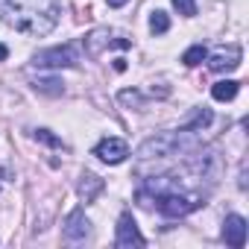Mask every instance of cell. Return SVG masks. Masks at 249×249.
Instances as JSON below:
<instances>
[{
	"label": "cell",
	"mask_w": 249,
	"mask_h": 249,
	"mask_svg": "<svg viewBox=\"0 0 249 249\" xmlns=\"http://www.w3.org/2000/svg\"><path fill=\"white\" fill-rule=\"evenodd\" d=\"M36 141H44L47 147H62V141H59L50 129H36Z\"/></svg>",
	"instance_id": "17"
},
{
	"label": "cell",
	"mask_w": 249,
	"mask_h": 249,
	"mask_svg": "<svg viewBox=\"0 0 249 249\" xmlns=\"http://www.w3.org/2000/svg\"><path fill=\"white\" fill-rule=\"evenodd\" d=\"M223 240H226L231 249L246 246V220H243L240 214H229V217H226V226H223Z\"/></svg>",
	"instance_id": "7"
},
{
	"label": "cell",
	"mask_w": 249,
	"mask_h": 249,
	"mask_svg": "<svg viewBox=\"0 0 249 249\" xmlns=\"http://www.w3.org/2000/svg\"><path fill=\"white\" fill-rule=\"evenodd\" d=\"M237 88H240V82H234V79H223V82H217V85L211 88V97L220 100V103H229V100L237 97Z\"/></svg>",
	"instance_id": "11"
},
{
	"label": "cell",
	"mask_w": 249,
	"mask_h": 249,
	"mask_svg": "<svg viewBox=\"0 0 249 249\" xmlns=\"http://www.w3.org/2000/svg\"><path fill=\"white\" fill-rule=\"evenodd\" d=\"M108 6H123V3H129V0H106Z\"/></svg>",
	"instance_id": "20"
},
{
	"label": "cell",
	"mask_w": 249,
	"mask_h": 249,
	"mask_svg": "<svg viewBox=\"0 0 249 249\" xmlns=\"http://www.w3.org/2000/svg\"><path fill=\"white\" fill-rule=\"evenodd\" d=\"M150 202H156V208L164 217H185L202 205V194H194L188 188H170V191L150 194ZM150 202H144V205H150Z\"/></svg>",
	"instance_id": "2"
},
{
	"label": "cell",
	"mask_w": 249,
	"mask_h": 249,
	"mask_svg": "<svg viewBox=\"0 0 249 249\" xmlns=\"http://www.w3.org/2000/svg\"><path fill=\"white\" fill-rule=\"evenodd\" d=\"M120 103H129V106H141V94H138V91H120Z\"/></svg>",
	"instance_id": "18"
},
{
	"label": "cell",
	"mask_w": 249,
	"mask_h": 249,
	"mask_svg": "<svg viewBox=\"0 0 249 249\" xmlns=\"http://www.w3.org/2000/svg\"><path fill=\"white\" fill-rule=\"evenodd\" d=\"M237 65H240V47H237V44H231V47H226V50H217V53L208 59V68H211L214 73L234 71Z\"/></svg>",
	"instance_id": "8"
},
{
	"label": "cell",
	"mask_w": 249,
	"mask_h": 249,
	"mask_svg": "<svg viewBox=\"0 0 249 249\" xmlns=\"http://www.w3.org/2000/svg\"><path fill=\"white\" fill-rule=\"evenodd\" d=\"M106 188V182L97 176V173H82V182H79V199L88 205L100 196V191Z\"/></svg>",
	"instance_id": "10"
},
{
	"label": "cell",
	"mask_w": 249,
	"mask_h": 249,
	"mask_svg": "<svg viewBox=\"0 0 249 249\" xmlns=\"http://www.w3.org/2000/svg\"><path fill=\"white\" fill-rule=\"evenodd\" d=\"M150 30H153L156 36H161V33H167V30H170V18H167V12H161V9H156V12L150 15Z\"/></svg>",
	"instance_id": "14"
},
{
	"label": "cell",
	"mask_w": 249,
	"mask_h": 249,
	"mask_svg": "<svg viewBox=\"0 0 249 249\" xmlns=\"http://www.w3.org/2000/svg\"><path fill=\"white\" fill-rule=\"evenodd\" d=\"M208 123H211V111H208V108H199V111L185 123L182 129H185V132H199L202 126H208Z\"/></svg>",
	"instance_id": "12"
},
{
	"label": "cell",
	"mask_w": 249,
	"mask_h": 249,
	"mask_svg": "<svg viewBox=\"0 0 249 249\" xmlns=\"http://www.w3.org/2000/svg\"><path fill=\"white\" fill-rule=\"evenodd\" d=\"M76 62H79V53L71 44H62V47H50V50L36 53V65L38 68H73Z\"/></svg>",
	"instance_id": "3"
},
{
	"label": "cell",
	"mask_w": 249,
	"mask_h": 249,
	"mask_svg": "<svg viewBox=\"0 0 249 249\" xmlns=\"http://www.w3.org/2000/svg\"><path fill=\"white\" fill-rule=\"evenodd\" d=\"M33 85H36V91H41V94H50V97H59V94L65 91L59 79H36Z\"/></svg>",
	"instance_id": "15"
},
{
	"label": "cell",
	"mask_w": 249,
	"mask_h": 249,
	"mask_svg": "<svg viewBox=\"0 0 249 249\" xmlns=\"http://www.w3.org/2000/svg\"><path fill=\"white\" fill-rule=\"evenodd\" d=\"M208 59V50H205V44H194L191 50H185V56H182V62L188 65V68H194V65H199V62H205Z\"/></svg>",
	"instance_id": "13"
},
{
	"label": "cell",
	"mask_w": 249,
	"mask_h": 249,
	"mask_svg": "<svg viewBox=\"0 0 249 249\" xmlns=\"http://www.w3.org/2000/svg\"><path fill=\"white\" fill-rule=\"evenodd\" d=\"M59 15L62 0H0V18L27 36H47Z\"/></svg>",
	"instance_id": "1"
},
{
	"label": "cell",
	"mask_w": 249,
	"mask_h": 249,
	"mask_svg": "<svg viewBox=\"0 0 249 249\" xmlns=\"http://www.w3.org/2000/svg\"><path fill=\"white\" fill-rule=\"evenodd\" d=\"M117 246H120V249L147 246V240H144V234L138 231V226H135V220H132L129 211H123L120 220H117Z\"/></svg>",
	"instance_id": "5"
},
{
	"label": "cell",
	"mask_w": 249,
	"mask_h": 249,
	"mask_svg": "<svg viewBox=\"0 0 249 249\" xmlns=\"http://www.w3.org/2000/svg\"><path fill=\"white\" fill-rule=\"evenodd\" d=\"M173 6H176L179 15H185V18H194V15H196V0H173Z\"/></svg>",
	"instance_id": "16"
},
{
	"label": "cell",
	"mask_w": 249,
	"mask_h": 249,
	"mask_svg": "<svg viewBox=\"0 0 249 249\" xmlns=\"http://www.w3.org/2000/svg\"><path fill=\"white\" fill-rule=\"evenodd\" d=\"M132 41L126 36H114L111 30H94L88 38H85V50L88 56H100L106 47H129Z\"/></svg>",
	"instance_id": "4"
},
{
	"label": "cell",
	"mask_w": 249,
	"mask_h": 249,
	"mask_svg": "<svg viewBox=\"0 0 249 249\" xmlns=\"http://www.w3.org/2000/svg\"><path fill=\"white\" fill-rule=\"evenodd\" d=\"M6 56H9V50H6V44H0V62H6Z\"/></svg>",
	"instance_id": "19"
},
{
	"label": "cell",
	"mask_w": 249,
	"mask_h": 249,
	"mask_svg": "<svg viewBox=\"0 0 249 249\" xmlns=\"http://www.w3.org/2000/svg\"><path fill=\"white\" fill-rule=\"evenodd\" d=\"M88 231H91V223L85 220V214L82 211H73L68 217V223H65V237L68 240H85Z\"/></svg>",
	"instance_id": "9"
},
{
	"label": "cell",
	"mask_w": 249,
	"mask_h": 249,
	"mask_svg": "<svg viewBox=\"0 0 249 249\" xmlns=\"http://www.w3.org/2000/svg\"><path fill=\"white\" fill-rule=\"evenodd\" d=\"M94 156L106 164H120L123 159L129 156V144L123 138H103L97 147H94Z\"/></svg>",
	"instance_id": "6"
}]
</instances>
